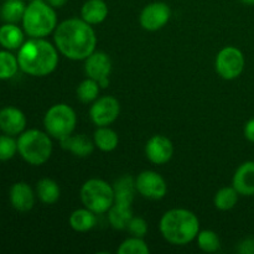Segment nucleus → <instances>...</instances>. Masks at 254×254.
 I'll list each match as a JSON object with an SVG mask.
<instances>
[{
	"instance_id": "1",
	"label": "nucleus",
	"mask_w": 254,
	"mask_h": 254,
	"mask_svg": "<svg viewBox=\"0 0 254 254\" xmlns=\"http://www.w3.org/2000/svg\"><path fill=\"white\" fill-rule=\"evenodd\" d=\"M55 46L72 61H82L96 51L97 36L91 24L83 19H67L60 22L54 31Z\"/></svg>"
},
{
	"instance_id": "2",
	"label": "nucleus",
	"mask_w": 254,
	"mask_h": 254,
	"mask_svg": "<svg viewBox=\"0 0 254 254\" xmlns=\"http://www.w3.org/2000/svg\"><path fill=\"white\" fill-rule=\"evenodd\" d=\"M17 61L20 68L30 76H49L59 64V50L45 39L31 37L19 49Z\"/></svg>"
},
{
	"instance_id": "3",
	"label": "nucleus",
	"mask_w": 254,
	"mask_h": 254,
	"mask_svg": "<svg viewBox=\"0 0 254 254\" xmlns=\"http://www.w3.org/2000/svg\"><path fill=\"white\" fill-rule=\"evenodd\" d=\"M160 232L164 240L174 246H185L196 240L200 232L197 216L186 208H173L163 215Z\"/></svg>"
},
{
	"instance_id": "4",
	"label": "nucleus",
	"mask_w": 254,
	"mask_h": 254,
	"mask_svg": "<svg viewBox=\"0 0 254 254\" xmlns=\"http://www.w3.org/2000/svg\"><path fill=\"white\" fill-rule=\"evenodd\" d=\"M22 26L30 37L45 39L57 27V16L55 7L44 0H32L26 5Z\"/></svg>"
},
{
	"instance_id": "5",
	"label": "nucleus",
	"mask_w": 254,
	"mask_h": 254,
	"mask_svg": "<svg viewBox=\"0 0 254 254\" xmlns=\"http://www.w3.org/2000/svg\"><path fill=\"white\" fill-rule=\"evenodd\" d=\"M17 151L30 165L40 166L46 163L51 156V138L49 134L39 129L22 131L17 139Z\"/></svg>"
},
{
	"instance_id": "6",
	"label": "nucleus",
	"mask_w": 254,
	"mask_h": 254,
	"mask_svg": "<svg viewBox=\"0 0 254 254\" xmlns=\"http://www.w3.org/2000/svg\"><path fill=\"white\" fill-rule=\"evenodd\" d=\"M81 200L96 215L108 212L114 203L113 186L102 179H89L81 188Z\"/></svg>"
},
{
	"instance_id": "7",
	"label": "nucleus",
	"mask_w": 254,
	"mask_h": 254,
	"mask_svg": "<svg viewBox=\"0 0 254 254\" xmlns=\"http://www.w3.org/2000/svg\"><path fill=\"white\" fill-rule=\"evenodd\" d=\"M76 124L77 116L73 108L68 104H55L45 114V130L51 138L57 139V140H62L73 134Z\"/></svg>"
},
{
	"instance_id": "8",
	"label": "nucleus",
	"mask_w": 254,
	"mask_h": 254,
	"mask_svg": "<svg viewBox=\"0 0 254 254\" xmlns=\"http://www.w3.org/2000/svg\"><path fill=\"white\" fill-rule=\"evenodd\" d=\"M245 64L242 51L235 46H227L221 50L216 57V71L223 79L231 81L242 74Z\"/></svg>"
},
{
	"instance_id": "9",
	"label": "nucleus",
	"mask_w": 254,
	"mask_h": 254,
	"mask_svg": "<svg viewBox=\"0 0 254 254\" xmlns=\"http://www.w3.org/2000/svg\"><path fill=\"white\" fill-rule=\"evenodd\" d=\"M135 188L143 197L149 200H161L168 192L165 179L151 170H145L136 176Z\"/></svg>"
},
{
	"instance_id": "10",
	"label": "nucleus",
	"mask_w": 254,
	"mask_h": 254,
	"mask_svg": "<svg viewBox=\"0 0 254 254\" xmlns=\"http://www.w3.org/2000/svg\"><path fill=\"white\" fill-rule=\"evenodd\" d=\"M121 113V104L118 99L112 96L97 98L89 109L92 122L97 127H108L117 121Z\"/></svg>"
},
{
	"instance_id": "11",
	"label": "nucleus",
	"mask_w": 254,
	"mask_h": 254,
	"mask_svg": "<svg viewBox=\"0 0 254 254\" xmlns=\"http://www.w3.org/2000/svg\"><path fill=\"white\" fill-rule=\"evenodd\" d=\"M171 16V9L168 4L155 1L148 4L140 12L139 22L148 31H158L163 29Z\"/></svg>"
},
{
	"instance_id": "12",
	"label": "nucleus",
	"mask_w": 254,
	"mask_h": 254,
	"mask_svg": "<svg viewBox=\"0 0 254 254\" xmlns=\"http://www.w3.org/2000/svg\"><path fill=\"white\" fill-rule=\"evenodd\" d=\"M174 145L166 136L154 135L148 140L145 145V155L155 165H164L173 158Z\"/></svg>"
},
{
	"instance_id": "13",
	"label": "nucleus",
	"mask_w": 254,
	"mask_h": 254,
	"mask_svg": "<svg viewBox=\"0 0 254 254\" xmlns=\"http://www.w3.org/2000/svg\"><path fill=\"white\" fill-rule=\"evenodd\" d=\"M84 72L87 77L101 82L109 78L112 72V60L106 52L94 51L84 60Z\"/></svg>"
},
{
	"instance_id": "14",
	"label": "nucleus",
	"mask_w": 254,
	"mask_h": 254,
	"mask_svg": "<svg viewBox=\"0 0 254 254\" xmlns=\"http://www.w3.org/2000/svg\"><path fill=\"white\" fill-rule=\"evenodd\" d=\"M26 127V117L15 107H5L0 111V130L7 135H19Z\"/></svg>"
},
{
	"instance_id": "15",
	"label": "nucleus",
	"mask_w": 254,
	"mask_h": 254,
	"mask_svg": "<svg viewBox=\"0 0 254 254\" xmlns=\"http://www.w3.org/2000/svg\"><path fill=\"white\" fill-rule=\"evenodd\" d=\"M232 186L240 195H254V161H246L238 166L233 175Z\"/></svg>"
},
{
	"instance_id": "16",
	"label": "nucleus",
	"mask_w": 254,
	"mask_h": 254,
	"mask_svg": "<svg viewBox=\"0 0 254 254\" xmlns=\"http://www.w3.org/2000/svg\"><path fill=\"white\" fill-rule=\"evenodd\" d=\"M10 203L20 212H27L35 205V195L26 183H16L10 189Z\"/></svg>"
},
{
	"instance_id": "17",
	"label": "nucleus",
	"mask_w": 254,
	"mask_h": 254,
	"mask_svg": "<svg viewBox=\"0 0 254 254\" xmlns=\"http://www.w3.org/2000/svg\"><path fill=\"white\" fill-rule=\"evenodd\" d=\"M61 148L64 150L71 151L73 155L78 158H87L91 155L94 150V141L91 140L86 134H76V135H69L67 138L60 140Z\"/></svg>"
},
{
	"instance_id": "18",
	"label": "nucleus",
	"mask_w": 254,
	"mask_h": 254,
	"mask_svg": "<svg viewBox=\"0 0 254 254\" xmlns=\"http://www.w3.org/2000/svg\"><path fill=\"white\" fill-rule=\"evenodd\" d=\"M108 5L104 0H87L81 9V16L91 25H98L108 16Z\"/></svg>"
},
{
	"instance_id": "19",
	"label": "nucleus",
	"mask_w": 254,
	"mask_h": 254,
	"mask_svg": "<svg viewBox=\"0 0 254 254\" xmlns=\"http://www.w3.org/2000/svg\"><path fill=\"white\" fill-rule=\"evenodd\" d=\"M114 202L121 203V205L131 206L135 195V179L131 176H122L121 179L114 183Z\"/></svg>"
},
{
	"instance_id": "20",
	"label": "nucleus",
	"mask_w": 254,
	"mask_h": 254,
	"mask_svg": "<svg viewBox=\"0 0 254 254\" xmlns=\"http://www.w3.org/2000/svg\"><path fill=\"white\" fill-rule=\"evenodd\" d=\"M69 226L76 232H88L97 225L96 213L88 208H78L69 216Z\"/></svg>"
},
{
	"instance_id": "21",
	"label": "nucleus",
	"mask_w": 254,
	"mask_h": 254,
	"mask_svg": "<svg viewBox=\"0 0 254 254\" xmlns=\"http://www.w3.org/2000/svg\"><path fill=\"white\" fill-rule=\"evenodd\" d=\"M24 44V32L15 24L6 22L0 27V45L6 50L20 49Z\"/></svg>"
},
{
	"instance_id": "22",
	"label": "nucleus",
	"mask_w": 254,
	"mask_h": 254,
	"mask_svg": "<svg viewBox=\"0 0 254 254\" xmlns=\"http://www.w3.org/2000/svg\"><path fill=\"white\" fill-rule=\"evenodd\" d=\"M131 218H133L131 206L114 202L108 210V221L114 230H127Z\"/></svg>"
},
{
	"instance_id": "23",
	"label": "nucleus",
	"mask_w": 254,
	"mask_h": 254,
	"mask_svg": "<svg viewBox=\"0 0 254 254\" xmlns=\"http://www.w3.org/2000/svg\"><path fill=\"white\" fill-rule=\"evenodd\" d=\"M36 195L41 200V202L46 205H54L59 201L61 190L56 181L45 178L36 184Z\"/></svg>"
},
{
	"instance_id": "24",
	"label": "nucleus",
	"mask_w": 254,
	"mask_h": 254,
	"mask_svg": "<svg viewBox=\"0 0 254 254\" xmlns=\"http://www.w3.org/2000/svg\"><path fill=\"white\" fill-rule=\"evenodd\" d=\"M94 145L102 151H113L119 143L118 134L109 127H98L93 134Z\"/></svg>"
},
{
	"instance_id": "25",
	"label": "nucleus",
	"mask_w": 254,
	"mask_h": 254,
	"mask_svg": "<svg viewBox=\"0 0 254 254\" xmlns=\"http://www.w3.org/2000/svg\"><path fill=\"white\" fill-rule=\"evenodd\" d=\"M26 5L22 0H5L0 7V16L9 24L22 21Z\"/></svg>"
},
{
	"instance_id": "26",
	"label": "nucleus",
	"mask_w": 254,
	"mask_h": 254,
	"mask_svg": "<svg viewBox=\"0 0 254 254\" xmlns=\"http://www.w3.org/2000/svg\"><path fill=\"white\" fill-rule=\"evenodd\" d=\"M238 196H240V193L237 192V190L233 186H226V188L220 189L216 192L213 203H215L216 208L221 211L232 210L237 205Z\"/></svg>"
},
{
	"instance_id": "27",
	"label": "nucleus",
	"mask_w": 254,
	"mask_h": 254,
	"mask_svg": "<svg viewBox=\"0 0 254 254\" xmlns=\"http://www.w3.org/2000/svg\"><path fill=\"white\" fill-rule=\"evenodd\" d=\"M99 91H101V86H99L98 82L88 77L77 87V98L82 103H92L98 98Z\"/></svg>"
},
{
	"instance_id": "28",
	"label": "nucleus",
	"mask_w": 254,
	"mask_h": 254,
	"mask_svg": "<svg viewBox=\"0 0 254 254\" xmlns=\"http://www.w3.org/2000/svg\"><path fill=\"white\" fill-rule=\"evenodd\" d=\"M196 240H197L198 248L206 253H215L221 247L220 237L217 236V233L211 230L200 231Z\"/></svg>"
},
{
	"instance_id": "29",
	"label": "nucleus",
	"mask_w": 254,
	"mask_h": 254,
	"mask_svg": "<svg viewBox=\"0 0 254 254\" xmlns=\"http://www.w3.org/2000/svg\"><path fill=\"white\" fill-rule=\"evenodd\" d=\"M19 61L9 51H0V79H9L16 74Z\"/></svg>"
},
{
	"instance_id": "30",
	"label": "nucleus",
	"mask_w": 254,
	"mask_h": 254,
	"mask_svg": "<svg viewBox=\"0 0 254 254\" xmlns=\"http://www.w3.org/2000/svg\"><path fill=\"white\" fill-rule=\"evenodd\" d=\"M118 254H149L150 250H149L148 245L145 241L140 237H130L127 238L126 241L122 242L119 248L117 250Z\"/></svg>"
},
{
	"instance_id": "31",
	"label": "nucleus",
	"mask_w": 254,
	"mask_h": 254,
	"mask_svg": "<svg viewBox=\"0 0 254 254\" xmlns=\"http://www.w3.org/2000/svg\"><path fill=\"white\" fill-rule=\"evenodd\" d=\"M17 151V140L11 135H0V161H6L14 158Z\"/></svg>"
},
{
	"instance_id": "32",
	"label": "nucleus",
	"mask_w": 254,
	"mask_h": 254,
	"mask_svg": "<svg viewBox=\"0 0 254 254\" xmlns=\"http://www.w3.org/2000/svg\"><path fill=\"white\" fill-rule=\"evenodd\" d=\"M127 230H128L129 232H130V235L134 236V237L144 238L146 233H148V223H146V221L144 220V218L134 217L133 216V218H131L130 222H129Z\"/></svg>"
},
{
	"instance_id": "33",
	"label": "nucleus",
	"mask_w": 254,
	"mask_h": 254,
	"mask_svg": "<svg viewBox=\"0 0 254 254\" xmlns=\"http://www.w3.org/2000/svg\"><path fill=\"white\" fill-rule=\"evenodd\" d=\"M237 251L241 254H254V237H250L243 240L238 245Z\"/></svg>"
},
{
	"instance_id": "34",
	"label": "nucleus",
	"mask_w": 254,
	"mask_h": 254,
	"mask_svg": "<svg viewBox=\"0 0 254 254\" xmlns=\"http://www.w3.org/2000/svg\"><path fill=\"white\" fill-rule=\"evenodd\" d=\"M243 133H245L246 139L251 143H254V118L250 119V121L246 123L245 129H243Z\"/></svg>"
},
{
	"instance_id": "35",
	"label": "nucleus",
	"mask_w": 254,
	"mask_h": 254,
	"mask_svg": "<svg viewBox=\"0 0 254 254\" xmlns=\"http://www.w3.org/2000/svg\"><path fill=\"white\" fill-rule=\"evenodd\" d=\"M67 1H68V0H47V2H49V4L54 7L64 6Z\"/></svg>"
},
{
	"instance_id": "36",
	"label": "nucleus",
	"mask_w": 254,
	"mask_h": 254,
	"mask_svg": "<svg viewBox=\"0 0 254 254\" xmlns=\"http://www.w3.org/2000/svg\"><path fill=\"white\" fill-rule=\"evenodd\" d=\"M243 4H247V5H254V0H241Z\"/></svg>"
}]
</instances>
